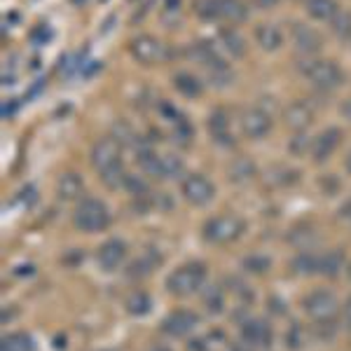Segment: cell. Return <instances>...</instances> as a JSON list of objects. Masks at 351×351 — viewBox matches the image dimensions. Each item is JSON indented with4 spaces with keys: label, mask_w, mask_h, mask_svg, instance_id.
I'll list each match as a JSON object with an SVG mask.
<instances>
[{
    "label": "cell",
    "mask_w": 351,
    "mask_h": 351,
    "mask_svg": "<svg viewBox=\"0 0 351 351\" xmlns=\"http://www.w3.org/2000/svg\"><path fill=\"white\" fill-rule=\"evenodd\" d=\"M89 157H92V167L99 173L101 183H106L108 188L124 185L127 173L122 171V143L115 136H106V138L96 141Z\"/></svg>",
    "instance_id": "6da1fadb"
},
{
    "label": "cell",
    "mask_w": 351,
    "mask_h": 351,
    "mask_svg": "<svg viewBox=\"0 0 351 351\" xmlns=\"http://www.w3.org/2000/svg\"><path fill=\"white\" fill-rule=\"evenodd\" d=\"M300 71L321 92H335L344 82L342 68L330 59H314V56H309V59H304L300 64Z\"/></svg>",
    "instance_id": "7a4b0ae2"
},
{
    "label": "cell",
    "mask_w": 351,
    "mask_h": 351,
    "mask_svg": "<svg viewBox=\"0 0 351 351\" xmlns=\"http://www.w3.org/2000/svg\"><path fill=\"white\" fill-rule=\"evenodd\" d=\"M73 225H75L80 232H101L110 225V211L101 199H94V197H84V199L77 204L75 211H73Z\"/></svg>",
    "instance_id": "3957f363"
},
{
    "label": "cell",
    "mask_w": 351,
    "mask_h": 351,
    "mask_svg": "<svg viewBox=\"0 0 351 351\" xmlns=\"http://www.w3.org/2000/svg\"><path fill=\"white\" fill-rule=\"evenodd\" d=\"M204 281H206V265L204 263H188L183 267L173 269L171 274L167 276V291L171 295L185 298L192 295V293L202 291Z\"/></svg>",
    "instance_id": "277c9868"
},
{
    "label": "cell",
    "mask_w": 351,
    "mask_h": 351,
    "mask_svg": "<svg viewBox=\"0 0 351 351\" xmlns=\"http://www.w3.org/2000/svg\"><path fill=\"white\" fill-rule=\"evenodd\" d=\"M243 232V220L237 216H230V213H223V216H213L204 223L202 234L208 243H230L234 239H239V234Z\"/></svg>",
    "instance_id": "5b68a950"
},
{
    "label": "cell",
    "mask_w": 351,
    "mask_h": 351,
    "mask_svg": "<svg viewBox=\"0 0 351 351\" xmlns=\"http://www.w3.org/2000/svg\"><path fill=\"white\" fill-rule=\"evenodd\" d=\"M129 52L138 64H145V66H152V64H162V61L169 59V47L164 45L160 38L155 36H136L132 43H129Z\"/></svg>",
    "instance_id": "8992f818"
},
{
    "label": "cell",
    "mask_w": 351,
    "mask_h": 351,
    "mask_svg": "<svg viewBox=\"0 0 351 351\" xmlns=\"http://www.w3.org/2000/svg\"><path fill=\"white\" fill-rule=\"evenodd\" d=\"M180 195L183 199L192 204V206H206V204L213 202L216 197V188L213 183L202 173H190L180 180Z\"/></svg>",
    "instance_id": "52a82bcc"
},
{
    "label": "cell",
    "mask_w": 351,
    "mask_h": 351,
    "mask_svg": "<svg viewBox=\"0 0 351 351\" xmlns=\"http://www.w3.org/2000/svg\"><path fill=\"white\" fill-rule=\"evenodd\" d=\"M304 311H307L314 321L326 324V321H332L337 316L339 302L330 291H324V288H321V291H314L304 298Z\"/></svg>",
    "instance_id": "ba28073f"
},
{
    "label": "cell",
    "mask_w": 351,
    "mask_h": 351,
    "mask_svg": "<svg viewBox=\"0 0 351 351\" xmlns=\"http://www.w3.org/2000/svg\"><path fill=\"white\" fill-rule=\"evenodd\" d=\"M241 132L248 136V138H265L271 129V117L269 112H265L258 106H251L241 112Z\"/></svg>",
    "instance_id": "9c48e42d"
},
{
    "label": "cell",
    "mask_w": 351,
    "mask_h": 351,
    "mask_svg": "<svg viewBox=\"0 0 351 351\" xmlns=\"http://www.w3.org/2000/svg\"><path fill=\"white\" fill-rule=\"evenodd\" d=\"M197 326H199V316H197L195 311L176 309L167 316V319H164L162 330L171 337H185V335H190Z\"/></svg>",
    "instance_id": "30bf717a"
},
{
    "label": "cell",
    "mask_w": 351,
    "mask_h": 351,
    "mask_svg": "<svg viewBox=\"0 0 351 351\" xmlns=\"http://www.w3.org/2000/svg\"><path fill=\"white\" fill-rule=\"evenodd\" d=\"M293 45H295V49L302 56H314L321 52V47H324V38H321V33L316 31V28L311 26H304V24H295L293 26Z\"/></svg>",
    "instance_id": "8fae6325"
},
{
    "label": "cell",
    "mask_w": 351,
    "mask_h": 351,
    "mask_svg": "<svg viewBox=\"0 0 351 351\" xmlns=\"http://www.w3.org/2000/svg\"><path fill=\"white\" fill-rule=\"evenodd\" d=\"M339 143H342V132H339L337 127H328L324 129L319 136H316L314 141H311V157H314V162H326L328 157H332V152L339 148Z\"/></svg>",
    "instance_id": "7c38bea8"
},
{
    "label": "cell",
    "mask_w": 351,
    "mask_h": 351,
    "mask_svg": "<svg viewBox=\"0 0 351 351\" xmlns=\"http://www.w3.org/2000/svg\"><path fill=\"white\" fill-rule=\"evenodd\" d=\"M284 117H286V127L288 129L302 134L304 129H307L309 124L314 122V110H311L307 104H302V101H295V104H291L286 108Z\"/></svg>",
    "instance_id": "4fadbf2b"
},
{
    "label": "cell",
    "mask_w": 351,
    "mask_h": 351,
    "mask_svg": "<svg viewBox=\"0 0 351 351\" xmlns=\"http://www.w3.org/2000/svg\"><path fill=\"white\" fill-rule=\"evenodd\" d=\"M127 256V246L120 239H110L99 248V265L106 271H115Z\"/></svg>",
    "instance_id": "5bb4252c"
},
{
    "label": "cell",
    "mask_w": 351,
    "mask_h": 351,
    "mask_svg": "<svg viewBox=\"0 0 351 351\" xmlns=\"http://www.w3.org/2000/svg\"><path fill=\"white\" fill-rule=\"evenodd\" d=\"M241 337H243V342L251 344V347H267L271 339V330L265 321L251 319L241 326Z\"/></svg>",
    "instance_id": "9a60e30c"
},
{
    "label": "cell",
    "mask_w": 351,
    "mask_h": 351,
    "mask_svg": "<svg viewBox=\"0 0 351 351\" xmlns=\"http://www.w3.org/2000/svg\"><path fill=\"white\" fill-rule=\"evenodd\" d=\"M256 43L260 45V49H265V52H276V49L284 45V33H281V28L276 24L265 21V24H260L256 28Z\"/></svg>",
    "instance_id": "2e32d148"
},
{
    "label": "cell",
    "mask_w": 351,
    "mask_h": 351,
    "mask_svg": "<svg viewBox=\"0 0 351 351\" xmlns=\"http://www.w3.org/2000/svg\"><path fill=\"white\" fill-rule=\"evenodd\" d=\"M208 132H211L213 141L216 143H223V145H230V117L225 110H213L211 115H208Z\"/></svg>",
    "instance_id": "e0dca14e"
},
{
    "label": "cell",
    "mask_w": 351,
    "mask_h": 351,
    "mask_svg": "<svg viewBox=\"0 0 351 351\" xmlns=\"http://www.w3.org/2000/svg\"><path fill=\"white\" fill-rule=\"evenodd\" d=\"M84 190V183L82 178L77 173L68 171L59 178V183H56V195H59V199L64 202H71V199H77V197L82 195Z\"/></svg>",
    "instance_id": "ac0fdd59"
},
{
    "label": "cell",
    "mask_w": 351,
    "mask_h": 351,
    "mask_svg": "<svg viewBox=\"0 0 351 351\" xmlns=\"http://www.w3.org/2000/svg\"><path fill=\"white\" fill-rule=\"evenodd\" d=\"M304 10L309 12V16L319 21H328V24L339 14L335 0H304Z\"/></svg>",
    "instance_id": "d6986e66"
},
{
    "label": "cell",
    "mask_w": 351,
    "mask_h": 351,
    "mask_svg": "<svg viewBox=\"0 0 351 351\" xmlns=\"http://www.w3.org/2000/svg\"><path fill=\"white\" fill-rule=\"evenodd\" d=\"M220 45H223V49L228 54H232L234 59H241L243 54H246V40L239 36V31H234V28H223L218 36Z\"/></svg>",
    "instance_id": "ffe728a7"
},
{
    "label": "cell",
    "mask_w": 351,
    "mask_h": 351,
    "mask_svg": "<svg viewBox=\"0 0 351 351\" xmlns=\"http://www.w3.org/2000/svg\"><path fill=\"white\" fill-rule=\"evenodd\" d=\"M248 19V8L241 0H220V21H230V24H241Z\"/></svg>",
    "instance_id": "44dd1931"
},
{
    "label": "cell",
    "mask_w": 351,
    "mask_h": 351,
    "mask_svg": "<svg viewBox=\"0 0 351 351\" xmlns=\"http://www.w3.org/2000/svg\"><path fill=\"white\" fill-rule=\"evenodd\" d=\"M173 87L178 89V94L188 96V99H197L202 94V82L197 80L192 73H176L173 75Z\"/></svg>",
    "instance_id": "7402d4cb"
},
{
    "label": "cell",
    "mask_w": 351,
    "mask_h": 351,
    "mask_svg": "<svg viewBox=\"0 0 351 351\" xmlns=\"http://www.w3.org/2000/svg\"><path fill=\"white\" fill-rule=\"evenodd\" d=\"M344 269V256L342 251H328L326 256H319V274L324 276H337Z\"/></svg>",
    "instance_id": "603a6c76"
},
{
    "label": "cell",
    "mask_w": 351,
    "mask_h": 351,
    "mask_svg": "<svg viewBox=\"0 0 351 351\" xmlns=\"http://www.w3.org/2000/svg\"><path fill=\"white\" fill-rule=\"evenodd\" d=\"M293 269H295V274H302V276L319 274V256H314V253H309V251L300 253V256L293 260Z\"/></svg>",
    "instance_id": "cb8c5ba5"
},
{
    "label": "cell",
    "mask_w": 351,
    "mask_h": 351,
    "mask_svg": "<svg viewBox=\"0 0 351 351\" xmlns=\"http://www.w3.org/2000/svg\"><path fill=\"white\" fill-rule=\"evenodd\" d=\"M150 307H152V300L148 293H143V291L132 293L127 300V309H129V314H134V316H145L150 311Z\"/></svg>",
    "instance_id": "d4e9b609"
},
{
    "label": "cell",
    "mask_w": 351,
    "mask_h": 351,
    "mask_svg": "<svg viewBox=\"0 0 351 351\" xmlns=\"http://www.w3.org/2000/svg\"><path fill=\"white\" fill-rule=\"evenodd\" d=\"M33 339L26 332H12V335L3 337V351H33Z\"/></svg>",
    "instance_id": "484cf974"
},
{
    "label": "cell",
    "mask_w": 351,
    "mask_h": 351,
    "mask_svg": "<svg viewBox=\"0 0 351 351\" xmlns=\"http://www.w3.org/2000/svg\"><path fill=\"white\" fill-rule=\"evenodd\" d=\"M195 12L206 21H220V0H195Z\"/></svg>",
    "instance_id": "4316f807"
},
{
    "label": "cell",
    "mask_w": 351,
    "mask_h": 351,
    "mask_svg": "<svg viewBox=\"0 0 351 351\" xmlns=\"http://www.w3.org/2000/svg\"><path fill=\"white\" fill-rule=\"evenodd\" d=\"M330 26L342 40H349L351 38V14L349 12H339L335 19L330 21Z\"/></svg>",
    "instance_id": "83f0119b"
},
{
    "label": "cell",
    "mask_w": 351,
    "mask_h": 351,
    "mask_svg": "<svg viewBox=\"0 0 351 351\" xmlns=\"http://www.w3.org/2000/svg\"><path fill=\"white\" fill-rule=\"evenodd\" d=\"M253 171H256V169H253V164L248 160H237L234 164H232L230 178L232 180H246V178H251Z\"/></svg>",
    "instance_id": "f1b7e54d"
},
{
    "label": "cell",
    "mask_w": 351,
    "mask_h": 351,
    "mask_svg": "<svg viewBox=\"0 0 351 351\" xmlns=\"http://www.w3.org/2000/svg\"><path fill=\"white\" fill-rule=\"evenodd\" d=\"M124 188L132 192L134 197H148V185L141 180V176H127L124 178Z\"/></svg>",
    "instance_id": "f546056e"
},
{
    "label": "cell",
    "mask_w": 351,
    "mask_h": 351,
    "mask_svg": "<svg viewBox=\"0 0 351 351\" xmlns=\"http://www.w3.org/2000/svg\"><path fill=\"white\" fill-rule=\"evenodd\" d=\"M206 307H208V311H213V314H218V311L223 309V293H220L218 288H211V291H208Z\"/></svg>",
    "instance_id": "4dcf8cb0"
},
{
    "label": "cell",
    "mask_w": 351,
    "mask_h": 351,
    "mask_svg": "<svg viewBox=\"0 0 351 351\" xmlns=\"http://www.w3.org/2000/svg\"><path fill=\"white\" fill-rule=\"evenodd\" d=\"M246 267L251 269V271H265V269L269 267V260H267V258H260V256L248 258V260H246Z\"/></svg>",
    "instance_id": "1f68e13d"
},
{
    "label": "cell",
    "mask_w": 351,
    "mask_h": 351,
    "mask_svg": "<svg viewBox=\"0 0 351 351\" xmlns=\"http://www.w3.org/2000/svg\"><path fill=\"white\" fill-rule=\"evenodd\" d=\"M311 148V143H309V138L304 134H300L295 141H293V145H291V152H295V155H302L304 150H309Z\"/></svg>",
    "instance_id": "d6a6232c"
},
{
    "label": "cell",
    "mask_w": 351,
    "mask_h": 351,
    "mask_svg": "<svg viewBox=\"0 0 351 351\" xmlns=\"http://www.w3.org/2000/svg\"><path fill=\"white\" fill-rule=\"evenodd\" d=\"M180 0H164V12H178Z\"/></svg>",
    "instance_id": "836d02e7"
},
{
    "label": "cell",
    "mask_w": 351,
    "mask_h": 351,
    "mask_svg": "<svg viewBox=\"0 0 351 351\" xmlns=\"http://www.w3.org/2000/svg\"><path fill=\"white\" fill-rule=\"evenodd\" d=\"M339 112H342V117H347V120L351 122V99L344 101L342 108H339Z\"/></svg>",
    "instance_id": "e575fe53"
},
{
    "label": "cell",
    "mask_w": 351,
    "mask_h": 351,
    "mask_svg": "<svg viewBox=\"0 0 351 351\" xmlns=\"http://www.w3.org/2000/svg\"><path fill=\"white\" fill-rule=\"evenodd\" d=\"M253 3H256L258 8H263V10H269V8H274L279 0H253Z\"/></svg>",
    "instance_id": "d590c367"
},
{
    "label": "cell",
    "mask_w": 351,
    "mask_h": 351,
    "mask_svg": "<svg viewBox=\"0 0 351 351\" xmlns=\"http://www.w3.org/2000/svg\"><path fill=\"white\" fill-rule=\"evenodd\" d=\"M344 321H347V326L351 328V298L347 300V304H344Z\"/></svg>",
    "instance_id": "8d00e7d4"
},
{
    "label": "cell",
    "mask_w": 351,
    "mask_h": 351,
    "mask_svg": "<svg viewBox=\"0 0 351 351\" xmlns=\"http://www.w3.org/2000/svg\"><path fill=\"white\" fill-rule=\"evenodd\" d=\"M342 211H344V216H349V218H351V202L342 208Z\"/></svg>",
    "instance_id": "74e56055"
},
{
    "label": "cell",
    "mask_w": 351,
    "mask_h": 351,
    "mask_svg": "<svg viewBox=\"0 0 351 351\" xmlns=\"http://www.w3.org/2000/svg\"><path fill=\"white\" fill-rule=\"evenodd\" d=\"M344 167H347V171L351 173V152H349V155H347V162H344Z\"/></svg>",
    "instance_id": "f35d334b"
},
{
    "label": "cell",
    "mask_w": 351,
    "mask_h": 351,
    "mask_svg": "<svg viewBox=\"0 0 351 351\" xmlns=\"http://www.w3.org/2000/svg\"><path fill=\"white\" fill-rule=\"evenodd\" d=\"M152 351H169V349H164V347H155V349H152Z\"/></svg>",
    "instance_id": "ab89813d"
},
{
    "label": "cell",
    "mask_w": 351,
    "mask_h": 351,
    "mask_svg": "<svg viewBox=\"0 0 351 351\" xmlns=\"http://www.w3.org/2000/svg\"><path fill=\"white\" fill-rule=\"evenodd\" d=\"M349 276H351V267H349Z\"/></svg>",
    "instance_id": "60d3db41"
}]
</instances>
